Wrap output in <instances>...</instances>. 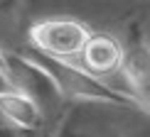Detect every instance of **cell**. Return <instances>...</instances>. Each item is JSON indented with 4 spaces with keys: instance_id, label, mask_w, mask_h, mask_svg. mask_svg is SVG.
Instances as JSON below:
<instances>
[{
    "instance_id": "6da1fadb",
    "label": "cell",
    "mask_w": 150,
    "mask_h": 137,
    "mask_svg": "<svg viewBox=\"0 0 150 137\" xmlns=\"http://www.w3.org/2000/svg\"><path fill=\"white\" fill-rule=\"evenodd\" d=\"M27 57L35 59L54 78V83H57L64 101H91V103L113 105V108H140L133 96H128L121 88H111L103 78L91 76L81 64L47 57V54L37 52V49H30Z\"/></svg>"
},
{
    "instance_id": "7a4b0ae2",
    "label": "cell",
    "mask_w": 150,
    "mask_h": 137,
    "mask_svg": "<svg viewBox=\"0 0 150 137\" xmlns=\"http://www.w3.org/2000/svg\"><path fill=\"white\" fill-rule=\"evenodd\" d=\"M93 32L84 22L71 20V17H54V20H42L30 27V42L37 52L47 57L74 61L81 57L86 42Z\"/></svg>"
},
{
    "instance_id": "3957f363",
    "label": "cell",
    "mask_w": 150,
    "mask_h": 137,
    "mask_svg": "<svg viewBox=\"0 0 150 137\" xmlns=\"http://www.w3.org/2000/svg\"><path fill=\"white\" fill-rule=\"evenodd\" d=\"M5 61H8L5 73H8L12 88L17 93H22V96H27L32 103H37V108L42 113L54 110L64 101L54 78L35 59H30L27 54H5Z\"/></svg>"
},
{
    "instance_id": "277c9868",
    "label": "cell",
    "mask_w": 150,
    "mask_h": 137,
    "mask_svg": "<svg viewBox=\"0 0 150 137\" xmlns=\"http://www.w3.org/2000/svg\"><path fill=\"white\" fill-rule=\"evenodd\" d=\"M121 73L126 78V93L133 96L143 110H150V44L143 39L138 27L128 34V47H123Z\"/></svg>"
},
{
    "instance_id": "5b68a950",
    "label": "cell",
    "mask_w": 150,
    "mask_h": 137,
    "mask_svg": "<svg viewBox=\"0 0 150 137\" xmlns=\"http://www.w3.org/2000/svg\"><path fill=\"white\" fill-rule=\"evenodd\" d=\"M79 59H81V66L91 76L96 78L108 76V73L121 71L123 66V44L106 32H93Z\"/></svg>"
},
{
    "instance_id": "8992f818",
    "label": "cell",
    "mask_w": 150,
    "mask_h": 137,
    "mask_svg": "<svg viewBox=\"0 0 150 137\" xmlns=\"http://www.w3.org/2000/svg\"><path fill=\"white\" fill-rule=\"evenodd\" d=\"M0 115L25 132H42L45 130V113L37 108V103H32L27 96L17 91L0 96Z\"/></svg>"
},
{
    "instance_id": "52a82bcc",
    "label": "cell",
    "mask_w": 150,
    "mask_h": 137,
    "mask_svg": "<svg viewBox=\"0 0 150 137\" xmlns=\"http://www.w3.org/2000/svg\"><path fill=\"white\" fill-rule=\"evenodd\" d=\"M40 132H25V130L15 127L12 122H8L3 115H0V137H37Z\"/></svg>"
},
{
    "instance_id": "ba28073f",
    "label": "cell",
    "mask_w": 150,
    "mask_h": 137,
    "mask_svg": "<svg viewBox=\"0 0 150 137\" xmlns=\"http://www.w3.org/2000/svg\"><path fill=\"white\" fill-rule=\"evenodd\" d=\"M0 71H8V61H5V54L0 52Z\"/></svg>"
},
{
    "instance_id": "9c48e42d",
    "label": "cell",
    "mask_w": 150,
    "mask_h": 137,
    "mask_svg": "<svg viewBox=\"0 0 150 137\" xmlns=\"http://www.w3.org/2000/svg\"><path fill=\"white\" fill-rule=\"evenodd\" d=\"M37 137H49V132H45V130H42V132H40V135H37Z\"/></svg>"
}]
</instances>
